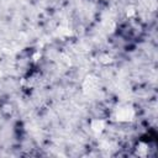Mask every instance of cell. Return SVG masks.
I'll return each mask as SVG.
<instances>
[{
    "label": "cell",
    "instance_id": "cell-5",
    "mask_svg": "<svg viewBox=\"0 0 158 158\" xmlns=\"http://www.w3.org/2000/svg\"><path fill=\"white\" fill-rule=\"evenodd\" d=\"M126 16H127L128 19L135 17V16H136V7L132 6V5L127 6V7H126Z\"/></svg>",
    "mask_w": 158,
    "mask_h": 158
},
{
    "label": "cell",
    "instance_id": "cell-4",
    "mask_svg": "<svg viewBox=\"0 0 158 158\" xmlns=\"http://www.w3.org/2000/svg\"><path fill=\"white\" fill-rule=\"evenodd\" d=\"M148 152H149V146H148V143H146V142H143V141H141V142L137 143V146H136V148H135L136 156L143 158V157H147V156H148Z\"/></svg>",
    "mask_w": 158,
    "mask_h": 158
},
{
    "label": "cell",
    "instance_id": "cell-2",
    "mask_svg": "<svg viewBox=\"0 0 158 158\" xmlns=\"http://www.w3.org/2000/svg\"><path fill=\"white\" fill-rule=\"evenodd\" d=\"M99 86V79L98 77L90 74V75H86L84 81H83V90L85 94H93L94 91H96Z\"/></svg>",
    "mask_w": 158,
    "mask_h": 158
},
{
    "label": "cell",
    "instance_id": "cell-1",
    "mask_svg": "<svg viewBox=\"0 0 158 158\" xmlns=\"http://www.w3.org/2000/svg\"><path fill=\"white\" fill-rule=\"evenodd\" d=\"M136 117V111L131 105H120L114 109L111 118L116 122H131Z\"/></svg>",
    "mask_w": 158,
    "mask_h": 158
},
{
    "label": "cell",
    "instance_id": "cell-3",
    "mask_svg": "<svg viewBox=\"0 0 158 158\" xmlns=\"http://www.w3.org/2000/svg\"><path fill=\"white\" fill-rule=\"evenodd\" d=\"M105 127H106V122L102 118H94L90 121V130L96 135L102 133L105 131Z\"/></svg>",
    "mask_w": 158,
    "mask_h": 158
}]
</instances>
